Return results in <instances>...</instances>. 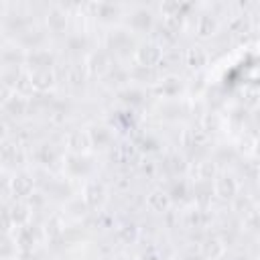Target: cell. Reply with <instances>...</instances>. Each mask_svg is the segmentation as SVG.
I'll list each match as a JSON object with an SVG mask.
<instances>
[{"label":"cell","instance_id":"9","mask_svg":"<svg viewBox=\"0 0 260 260\" xmlns=\"http://www.w3.org/2000/svg\"><path fill=\"white\" fill-rule=\"evenodd\" d=\"M132 25L136 29H146L150 25V12L148 10H138L134 14V18H132Z\"/></svg>","mask_w":260,"mask_h":260},{"label":"cell","instance_id":"1","mask_svg":"<svg viewBox=\"0 0 260 260\" xmlns=\"http://www.w3.org/2000/svg\"><path fill=\"white\" fill-rule=\"evenodd\" d=\"M138 61L144 65V67H150V65H155L159 59H161V49L157 45H142L136 53Z\"/></svg>","mask_w":260,"mask_h":260},{"label":"cell","instance_id":"2","mask_svg":"<svg viewBox=\"0 0 260 260\" xmlns=\"http://www.w3.org/2000/svg\"><path fill=\"white\" fill-rule=\"evenodd\" d=\"M31 79H33L31 85H33V88H37V90H47V88H51V85H53V73L49 69L35 71Z\"/></svg>","mask_w":260,"mask_h":260},{"label":"cell","instance_id":"8","mask_svg":"<svg viewBox=\"0 0 260 260\" xmlns=\"http://www.w3.org/2000/svg\"><path fill=\"white\" fill-rule=\"evenodd\" d=\"M12 187H14V193L16 195H27L29 191H31V181L27 179V177H14V181H12Z\"/></svg>","mask_w":260,"mask_h":260},{"label":"cell","instance_id":"6","mask_svg":"<svg viewBox=\"0 0 260 260\" xmlns=\"http://www.w3.org/2000/svg\"><path fill=\"white\" fill-rule=\"evenodd\" d=\"M218 193L222 195V197H232V195L236 193V183L230 177H222L218 181Z\"/></svg>","mask_w":260,"mask_h":260},{"label":"cell","instance_id":"12","mask_svg":"<svg viewBox=\"0 0 260 260\" xmlns=\"http://www.w3.org/2000/svg\"><path fill=\"white\" fill-rule=\"evenodd\" d=\"M2 136H4V122L0 120V138H2Z\"/></svg>","mask_w":260,"mask_h":260},{"label":"cell","instance_id":"11","mask_svg":"<svg viewBox=\"0 0 260 260\" xmlns=\"http://www.w3.org/2000/svg\"><path fill=\"white\" fill-rule=\"evenodd\" d=\"M96 195H98V201L104 199V189H102L100 185H92V187L88 189V201H90L92 205H96Z\"/></svg>","mask_w":260,"mask_h":260},{"label":"cell","instance_id":"3","mask_svg":"<svg viewBox=\"0 0 260 260\" xmlns=\"http://www.w3.org/2000/svg\"><path fill=\"white\" fill-rule=\"evenodd\" d=\"M35 61V71H43V69H49L51 67V63H53V57L47 53V51H35L31 55V63Z\"/></svg>","mask_w":260,"mask_h":260},{"label":"cell","instance_id":"7","mask_svg":"<svg viewBox=\"0 0 260 260\" xmlns=\"http://www.w3.org/2000/svg\"><path fill=\"white\" fill-rule=\"evenodd\" d=\"M187 61H189L191 67H199V65H203V61H205V53L199 47H193L187 53Z\"/></svg>","mask_w":260,"mask_h":260},{"label":"cell","instance_id":"4","mask_svg":"<svg viewBox=\"0 0 260 260\" xmlns=\"http://www.w3.org/2000/svg\"><path fill=\"white\" fill-rule=\"evenodd\" d=\"M47 23H49V27H51L55 33H59V31L65 29V14L55 8V10H51V12L47 14Z\"/></svg>","mask_w":260,"mask_h":260},{"label":"cell","instance_id":"5","mask_svg":"<svg viewBox=\"0 0 260 260\" xmlns=\"http://www.w3.org/2000/svg\"><path fill=\"white\" fill-rule=\"evenodd\" d=\"M213 31H215V20L209 14H203L197 23V33L201 37H209V35H213Z\"/></svg>","mask_w":260,"mask_h":260},{"label":"cell","instance_id":"10","mask_svg":"<svg viewBox=\"0 0 260 260\" xmlns=\"http://www.w3.org/2000/svg\"><path fill=\"white\" fill-rule=\"evenodd\" d=\"M6 108L12 112H18V114H23L25 112V100L20 98V96H10L6 100Z\"/></svg>","mask_w":260,"mask_h":260}]
</instances>
